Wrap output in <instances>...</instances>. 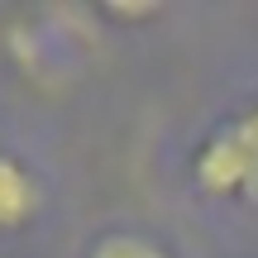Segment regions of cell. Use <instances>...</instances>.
<instances>
[{
  "label": "cell",
  "instance_id": "1",
  "mask_svg": "<svg viewBox=\"0 0 258 258\" xmlns=\"http://www.w3.org/2000/svg\"><path fill=\"white\" fill-rule=\"evenodd\" d=\"M196 182L206 191L225 196V191H249L258 201V139L249 134V124L234 120L225 124L196 158Z\"/></svg>",
  "mask_w": 258,
  "mask_h": 258
},
{
  "label": "cell",
  "instance_id": "2",
  "mask_svg": "<svg viewBox=\"0 0 258 258\" xmlns=\"http://www.w3.org/2000/svg\"><path fill=\"white\" fill-rule=\"evenodd\" d=\"M38 182L34 172L15 163V158H0V230H19L38 215Z\"/></svg>",
  "mask_w": 258,
  "mask_h": 258
},
{
  "label": "cell",
  "instance_id": "3",
  "mask_svg": "<svg viewBox=\"0 0 258 258\" xmlns=\"http://www.w3.org/2000/svg\"><path fill=\"white\" fill-rule=\"evenodd\" d=\"M91 258H167L158 244L139 239V234H110V239H101L91 249Z\"/></svg>",
  "mask_w": 258,
  "mask_h": 258
},
{
  "label": "cell",
  "instance_id": "4",
  "mask_svg": "<svg viewBox=\"0 0 258 258\" xmlns=\"http://www.w3.org/2000/svg\"><path fill=\"white\" fill-rule=\"evenodd\" d=\"M244 124H249V134L258 139V110H249V115H244Z\"/></svg>",
  "mask_w": 258,
  "mask_h": 258
}]
</instances>
